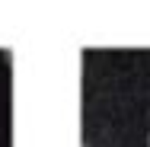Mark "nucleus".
I'll return each instance as SVG.
<instances>
[{
	"mask_svg": "<svg viewBox=\"0 0 150 147\" xmlns=\"http://www.w3.org/2000/svg\"><path fill=\"white\" fill-rule=\"evenodd\" d=\"M147 147H150V141H147Z\"/></svg>",
	"mask_w": 150,
	"mask_h": 147,
	"instance_id": "1",
	"label": "nucleus"
}]
</instances>
